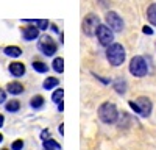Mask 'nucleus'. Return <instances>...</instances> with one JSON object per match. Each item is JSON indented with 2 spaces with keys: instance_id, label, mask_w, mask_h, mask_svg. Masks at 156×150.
<instances>
[{
  "instance_id": "nucleus-1",
  "label": "nucleus",
  "mask_w": 156,
  "mask_h": 150,
  "mask_svg": "<svg viewBox=\"0 0 156 150\" xmlns=\"http://www.w3.org/2000/svg\"><path fill=\"white\" fill-rule=\"evenodd\" d=\"M97 112H98V119L106 125L115 123L117 119H119V109H117V106L111 102H103L98 106Z\"/></svg>"
},
{
  "instance_id": "nucleus-2",
  "label": "nucleus",
  "mask_w": 156,
  "mask_h": 150,
  "mask_svg": "<svg viewBox=\"0 0 156 150\" xmlns=\"http://www.w3.org/2000/svg\"><path fill=\"white\" fill-rule=\"evenodd\" d=\"M126 58L125 48L119 42H112L109 47H106V59L109 61V64L114 67H119L123 64V61Z\"/></svg>"
},
{
  "instance_id": "nucleus-3",
  "label": "nucleus",
  "mask_w": 156,
  "mask_h": 150,
  "mask_svg": "<svg viewBox=\"0 0 156 150\" xmlns=\"http://www.w3.org/2000/svg\"><path fill=\"white\" fill-rule=\"evenodd\" d=\"M129 73L133 77H137V78H142L148 73V64H147V59L140 55H136L131 58L129 61Z\"/></svg>"
},
{
  "instance_id": "nucleus-4",
  "label": "nucleus",
  "mask_w": 156,
  "mask_h": 150,
  "mask_svg": "<svg viewBox=\"0 0 156 150\" xmlns=\"http://www.w3.org/2000/svg\"><path fill=\"white\" fill-rule=\"evenodd\" d=\"M95 36H97L100 45H103V47H109L114 42V31L108 27L106 23H100L98 25V28L95 31Z\"/></svg>"
},
{
  "instance_id": "nucleus-5",
  "label": "nucleus",
  "mask_w": 156,
  "mask_h": 150,
  "mask_svg": "<svg viewBox=\"0 0 156 150\" xmlns=\"http://www.w3.org/2000/svg\"><path fill=\"white\" fill-rule=\"evenodd\" d=\"M98 25H100V19H98V16H95V14H87L84 19H83V23H81V28H83V33L86 34V36H94L95 34V31H97V28H98Z\"/></svg>"
},
{
  "instance_id": "nucleus-6",
  "label": "nucleus",
  "mask_w": 156,
  "mask_h": 150,
  "mask_svg": "<svg viewBox=\"0 0 156 150\" xmlns=\"http://www.w3.org/2000/svg\"><path fill=\"white\" fill-rule=\"evenodd\" d=\"M37 48L41 50V53L45 55V56H53L58 50V45L56 42L51 39L50 36H42L41 41L37 42Z\"/></svg>"
},
{
  "instance_id": "nucleus-7",
  "label": "nucleus",
  "mask_w": 156,
  "mask_h": 150,
  "mask_svg": "<svg viewBox=\"0 0 156 150\" xmlns=\"http://www.w3.org/2000/svg\"><path fill=\"white\" fill-rule=\"evenodd\" d=\"M105 22L106 25L112 30V31H122L123 27H125V23H123V19L117 14L115 11H108L106 12V16H105Z\"/></svg>"
},
{
  "instance_id": "nucleus-8",
  "label": "nucleus",
  "mask_w": 156,
  "mask_h": 150,
  "mask_svg": "<svg viewBox=\"0 0 156 150\" xmlns=\"http://www.w3.org/2000/svg\"><path fill=\"white\" fill-rule=\"evenodd\" d=\"M136 103L139 105L140 108V116L142 117H148L151 114V111H153V103H151V100L148 97H144V95H140L137 100H136Z\"/></svg>"
},
{
  "instance_id": "nucleus-9",
  "label": "nucleus",
  "mask_w": 156,
  "mask_h": 150,
  "mask_svg": "<svg viewBox=\"0 0 156 150\" xmlns=\"http://www.w3.org/2000/svg\"><path fill=\"white\" fill-rule=\"evenodd\" d=\"M39 30L36 25H30V27H23V30H22V38L25 41H34V39H37L39 38Z\"/></svg>"
},
{
  "instance_id": "nucleus-10",
  "label": "nucleus",
  "mask_w": 156,
  "mask_h": 150,
  "mask_svg": "<svg viewBox=\"0 0 156 150\" xmlns=\"http://www.w3.org/2000/svg\"><path fill=\"white\" fill-rule=\"evenodd\" d=\"M8 69H9V73L12 75V77H22V75L25 73V66L22 64V62H19V61L11 62Z\"/></svg>"
},
{
  "instance_id": "nucleus-11",
  "label": "nucleus",
  "mask_w": 156,
  "mask_h": 150,
  "mask_svg": "<svg viewBox=\"0 0 156 150\" xmlns=\"http://www.w3.org/2000/svg\"><path fill=\"white\" fill-rule=\"evenodd\" d=\"M112 88H114V91L117 92V94H120V95H123L125 92H126V88H128V84H126V81L120 77V78H117L114 83H112Z\"/></svg>"
},
{
  "instance_id": "nucleus-12",
  "label": "nucleus",
  "mask_w": 156,
  "mask_h": 150,
  "mask_svg": "<svg viewBox=\"0 0 156 150\" xmlns=\"http://www.w3.org/2000/svg\"><path fill=\"white\" fill-rule=\"evenodd\" d=\"M6 91H8L9 94H12V95H19V94L23 92V86H22V83H19V81H11V83L8 84V88H6Z\"/></svg>"
},
{
  "instance_id": "nucleus-13",
  "label": "nucleus",
  "mask_w": 156,
  "mask_h": 150,
  "mask_svg": "<svg viewBox=\"0 0 156 150\" xmlns=\"http://www.w3.org/2000/svg\"><path fill=\"white\" fill-rule=\"evenodd\" d=\"M5 55L6 56H11V58H19L20 55H22V50L19 48V47H16V45H8V47H5Z\"/></svg>"
},
{
  "instance_id": "nucleus-14",
  "label": "nucleus",
  "mask_w": 156,
  "mask_h": 150,
  "mask_svg": "<svg viewBox=\"0 0 156 150\" xmlns=\"http://www.w3.org/2000/svg\"><path fill=\"white\" fill-rule=\"evenodd\" d=\"M42 147H44V150H61V144H58L55 139H51V138L42 141Z\"/></svg>"
},
{
  "instance_id": "nucleus-15",
  "label": "nucleus",
  "mask_w": 156,
  "mask_h": 150,
  "mask_svg": "<svg viewBox=\"0 0 156 150\" xmlns=\"http://www.w3.org/2000/svg\"><path fill=\"white\" fill-rule=\"evenodd\" d=\"M147 19L153 27H156V3H151L147 8Z\"/></svg>"
},
{
  "instance_id": "nucleus-16",
  "label": "nucleus",
  "mask_w": 156,
  "mask_h": 150,
  "mask_svg": "<svg viewBox=\"0 0 156 150\" xmlns=\"http://www.w3.org/2000/svg\"><path fill=\"white\" fill-rule=\"evenodd\" d=\"M58 84H59V80H58V78H55V77H48V78L44 80L42 88H44V89H47V91H50V89H53V88H56Z\"/></svg>"
},
{
  "instance_id": "nucleus-17",
  "label": "nucleus",
  "mask_w": 156,
  "mask_h": 150,
  "mask_svg": "<svg viewBox=\"0 0 156 150\" xmlns=\"http://www.w3.org/2000/svg\"><path fill=\"white\" fill-rule=\"evenodd\" d=\"M117 122H119V128H126L128 125L131 123V117H129V114H126V112H122V114H119Z\"/></svg>"
},
{
  "instance_id": "nucleus-18",
  "label": "nucleus",
  "mask_w": 156,
  "mask_h": 150,
  "mask_svg": "<svg viewBox=\"0 0 156 150\" xmlns=\"http://www.w3.org/2000/svg\"><path fill=\"white\" fill-rule=\"evenodd\" d=\"M5 109L8 112H17L20 109V102L19 100H9V102L5 103Z\"/></svg>"
},
{
  "instance_id": "nucleus-19",
  "label": "nucleus",
  "mask_w": 156,
  "mask_h": 150,
  "mask_svg": "<svg viewBox=\"0 0 156 150\" xmlns=\"http://www.w3.org/2000/svg\"><path fill=\"white\" fill-rule=\"evenodd\" d=\"M30 105H31V108H34V109L42 108V106H44V97H42V95H34V97L30 100Z\"/></svg>"
},
{
  "instance_id": "nucleus-20",
  "label": "nucleus",
  "mask_w": 156,
  "mask_h": 150,
  "mask_svg": "<svg viewBox=\"0 0 156 150\" xmlns=\"http://www.w3.org/2000/svg\"><path fill=\"white\" fill-rule=\"evenodd\" d=\"M51 66H53V70L55 72H58V73H62L64 72V59L59 56V58H55L53 59V64H51Z\"/></svg>"
},
{
  "instance_id": "nucleus-21",
  "label": "nucleus",
  "mask_w": 156,
  "mask_h": 150,
  "mask_svg": "<svg viewBox=\"0 0 156 150\" xmlns=\"http://www.w3.org/2000/svg\"><path fill=\"white\" fill-rule=\"evenodd\" d=\"M33 69L36 72H39V73H45L48 70V66L45 64V62H42V61H33Z\"/></svg>"
},
{
  "instance_id": "nucleus-22",
  "label": "nucleus",
  "mask_w": 156,
  "mask_h": 150,
  "mask_svg": "<svg viewBox=\"0 0 156 150\" xmlns=\"http://www.w3.org/2000/svg\"><path fill=\"white\" fill-rule=\"evenodd\" d=\"M36 27L39 28V30H47L48 27H50V22L47 20V19H36V20H31Z\"/></svg>"
},
{
  "instance_id": "nucleus-23",
  "label": "nucleus",
  "mask_w": 156,
  "mask_h": 150,
  "mask_svg": "<svg viewBox=\"0 0 156 150\" xmlns=\"http://www.w3.org/2000/svg\"><path fill=\"white\" fill-rule=\"evenodd\" d=\"M62 97H64V89H56L55 92H53V95H51V100H53L55 103H59L61 100H62Z\"/></svg>"
},
{
  "instance_id": "nucleus-24",
  "label": "nucleus",
  "mask_w": 156,
  "mask_h": 150,
  "mask_svg": "<svg viewBox=\"0 0 156 150\" xmlns=\"http://www.w3.org/2000/svg\"><path fill=\"white\" fill-rule=\"evenodd\" d=\"M128 105H129V108H131V109L136 112V114H139V116H140V108H139V105L136 103V100H129Z\"/></svg>"
},
{
  "instance_id": "nucleus-25",
  "label": "nucleus",
  "mask_w": 156,
  "mask_h": 150,
  "mask_svg": "<svg viewBox=\"0 0 156 150\" xmlns=\"http://www.w3.org/2000/svg\"><path fill=\"white\" fill-rule=\"evenodd\" d=\"M23 148V141L22 139H17L11 144V150H22Z\"/></svg>"
},
{
  "instance_id": "nucleus-26",
  "label": "nucleus",
  "mask_w": 156,
  "mask_h": 150,
  "mask_svg": "<svg viewBox=\"0 0 156 150\" xmlns=\"http://www.w3.org/2000/svg\"><path fill=\"white\" fill-rule=\"evenodd\" d=\"M92 75H94V77H95L98 81H101L103 84H109V83H111V80H109V78H103V77H100V75H95V73H92Z\"/></svg>"
},
{
  "instance_id": "nucleus-27",
  "label": "nucleus",
  "mask_w": 156,
  "mask_h": 150,
  "mask_svg": "<svg viewBox=\"0 0 156 150\" xmlns=\"http://www.w3.org/2000/svg\"><path fill=\"white\" fill-rule=\"evenodd\" d=\"M142 31H144V34H148V36H151L154 31H153V28L151 27H148V25H145L144 28H142Z\"/></svg>"
},
{
  "instance_id": "nucleus-28",
  "label": "nucleus",
  "mask_w": 156,
  "mask_h": 150,
  "mask_svg": "<svg viewBox=\"0 0 156 150\" xmlns=\"http://www.w3.org/2000/svg\"><path fill=\"white\" fill-rule=\"evenodd\" d=\"M48 138H50V131L48 130H42L41 131V139L45 141V139H48Z\"/></svg>"
},
{
  "instance_id": "nucleus-29",
  "label": "nucleus",
  "mask_w": 156,
  "mask_h": 150,
  "mask_svg": "<svg viewBox=\"0 0 156 150\" xmlns=\"http://www.w3.org/2000/svg\"><path fill=\"white\" fill-rule=\"evenodd\" d=\"M6 102V92L0 89V103H5Z\"/></svg>"
},
{
  "instance_id": "nucleus-30",
  "label": "nucleus",
  "mask_w": 156,
  "mask_h": 150,
  "mask_svg": "<svg viewBox=\"0 0 156 150\" xmlns=\"http://www.w3.org/2000/svg\"><path fill=\"white\" fill-rule=\"evenodd\" d=\"M98 2H101V3H100V6H103V8L109 6V0H98Z\"/></svg>"
},
{
  "instance_id": "nucleus-31",
  "label": "nucleus",
  "mask_w": 156,
  "mask_h": 150,
  "mask_svg": "<svg viewBox=\"0 0 156 150\" xmlns=\"http://www.w3.org/2000/svg\"><path fill=\"white\" fill-rule=\"evenodd\" d=\"M62 103H64L62 100H61V102L58 103V109H59V111H64V105H62Z\"/></svg>"
},
{
  "instance_id": "nucleus-32",
  "label": "nucleus",
  "mask_w": 156,
  "mask_h": 150,
  "mask_svg": "<svg viewBox=\"0 0 156 150\" xmlns=\"http://www.w3.org/2000/svg\"><path fill=\"white\" fill-rule=\"evenodd\" d=\"M58 130H59L61 134H64V123H59V128H58Z\"/></svg>"
},
{
  "instance_id": "nucleus-33",
  "label": "nucleus",
  "mask_w": 156,
  "mask_h": 150,
  "mask_svg": "<svg viewBox=\"0 0 156 150\" xmlns=\"http://www.w3.org/2000/svg\"><path fill=\"white\" fill-rule=\"evenodd\" d=\"M3 122H5V117H3L2 114H0V128L3 127Z\"/></svg>"
},
{
  "instance_id": "nucleus-34",
  "label": "nucleus",
  "mask_w": 156,
  "mask_h": 150,
  "mask_svg": "<svg viewBox=\"0 0 156 150\" xmlns=\"http://www.w3.org/2000/svg\"><path fill=\"white\" fill-rule=\"evenodd\" d=\"M51 30H53V31H55V33H59V30H58V28H56V27H55V25H53V27H51Z\"/></svg>"
},
{
  "instance_id": "nucleus-35",
  "label": "nucleus",
  "mask_w": 156,
  "mask_h": 150,
  "mask_svg": "<svg viewBox=\"0 0 156 150\" xmlns=\"http://www.w3.org/2000/svg\"><path fill=\"white\" fill-rule=\"evenodd\" d=\"M2 141H3V134L0 133V144H2Z\"/></svg>"
},
{
  "instance_id": "nucleus-36",
  "label": "nucleus",
  "mask_w": 156,
  "mask_h": 150,
  "mask_svg": "<svg viewBox=\"0 0 156 150\" xmlns=\"http://www.w3.org/2000/svg\"><path fill=\"white\" fill-rule=\"evenodd\" d=\"M3 150H8V148H3Z\"/></svg>"
}]
</instances>
